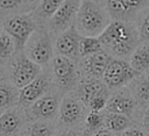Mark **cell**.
<instances>
[{"label": "cell", "mask_w": 149, "mask_h": 136, "mask_svg": "<svg viewBox=\"0 0 149 136\" xmlns=\"http://www.w3.org/2000/svg\"><path fill=\"white\" fill-rule=\"evenodd\" d=\"M98 38L106 52L123 59L129 57L141 42L134 21L122 20H112Z\"/></svg>", "instance_id": "1"}, {"label": "cell", "mask_w": 149, "mask_h": 136, "mask_svg": "<svg viewBox=\"0 0 149 136\" xmlns=\"http://www.w3.org/2000/svg\"><path fill=\"white\" fill-rule=\"evenodd\" d=\"M112 21L104 3L97 0H81L74 27L81 36L98 37Z\"/></svg>", "instance_id": "2"}, {"label": "cell", "mask_w": 149, "mask_h": 136, "mask_svg": "<svg viewBox=\"0 0 149 136\" xmlns=\"http://www.w3.org/2000/svg\"><path fill=\"white\" fill-rule=\"evenodd\" d=\"M2 28L14 40L16 52H19L23 51L28 40L37 29V22L31 13L14 14L5 19Z\"/></svg>", "instance_id": "3"}, {"label": "cell", "mask_w": 149, "mask_h": 136, "mask_svg": "<svg viewBox=\"0 0 149 136\" xmlns=\"http://www.w3.org/2000/svg\"><path fill=\"white\" fill-rule=\"evenodd\" d=\"M23 52L29 59L40 66L47 65L54 58V44L50 31L42 28L36 29L28 40Z\"/></svg>", "instance_id": "4"}, {"label": "cell", "mask_w": 149, "mask_h": 136, "mask_svg": "<svg viewBox=\"0 0 149 136\" xmlns=\"http://www.w3.org/2000/svg\"><path fill=\"white\" fill-rule=\"evenodd\" d=\"M140 73H137L123 58H112L104 74L102 81L109 91H115L129 85Z\"/></svg>", "instance_id": "5"}, {"label": "cell", "mask_w": 149, "mask_h": 136, "mask_svg": "<svg viewBox=\"0 0 149 136\" xmlns=\"http://www.w3.org/2000/svg\"><path fill=\"white\" fill-rule=\"evenodd\" d=\"M78 66L76 60L57 55L51 59V81L63 91L73 90L78 83Z\"/></svg>", "instance_id": "6"}, {"label": "cell", "mask_w": 149, "mask_h": 136, "mask_svg": "<svg viewBox=\"0 0 149 136\" xmlns=\"http://www.w3.org/2000/svg\"><path fill=\"white\" fill-rule=\"evenodd\" d=\"M41 67L42 66L29 59L23 51L15 52V56L12 58L9 64L10 83L15 87L22 88L41 73Z\"/></svg>", "instance_id": "7"}, {"label": "cell", "mask_w": 149, "mask_h": 136, "mask_svg": "<svg viewBox=\"0 0 149 136\" xmlns=\"http://www.w3.org/2000/svg\"><path fill=\"white\" fill-rule=\"evenodd\" d=\"M104 6L112 20L134 21L137 13L149 6V0H104Z\"/></svg>", "instance_id": "8"}, {"label": "cell", "mask_w": 149, "mask_h": 136, "mask_svg": "<svg viewBox=\"0 0 149 136\" xmlns=\"http://www.w3.org/2000/svg\"><path fill=\"white\" fill-rule=\"evenodd\" d=\"M80 2L81 0H65L55 12V14L49 19V31L52 34H61L74 24Z\"/></svg>", "instance_id": "9"}, {"label": "cell", "mask_w": 149, "mask_h": 136, "mask_svg": "<svg viewBox=\"0 0 149 136\" xmlns=\"http://www.w3.org/2000/svg\"><path fill=\"white\" fill-rule=\"evenodd\" d=\"M86 108L87 107L73 93L64 95L61 100L58 110L59 120L64 126L69 128L71 126H77L84 120Z\"/></svg>", "instance_id": "10"}, {"label": "cell", "mask_w": 149, "mask_h": 136, "mask_svg": "<svg viewBox=\"0 0 149 136\" xmlns=\"http://www.w3.org/2000/svg\"><path fill=\"white\" fill-rule=\"evenodd\" d=\"M73 94L87 107L88 102L97 96H109V90L104 84L102 80L92 78V77H83L78 80L76 86L73 87Z\"/></svg>", "instance_id": "11"}, {"label": "cell", "mask_w": 149, "mask_h": 136, "mask_svg": "<svg viewBox=\"0 0 149 136\" xmlns=\"http://www.w3.org/2000/svg\"><path fill=\"white\" fill-rule=\"evenodd\" d=\"M80 37L81 35L78 33L74 24H72L66 30L58 34L55 42V49L57 53L61 56L71 58L73 60H77L79 58L78 46H79Z\"/></svg>", "instance_id": "12"}, {"label": "cell", "mask_w": 149, "mask_h": 136, "mask_svg": "<svg viewBox=\"0 0 149 136\" xmlns=\"http://www.w3.org/2000/svg\"><path fill=\"white\" fill-rule=\"evenodd\" d=\"M51 79L45 74H38L33 81L20 88L19 91V105L28 106L33 105L37 99L48 93Z\"/></svg>", "instance_id": "13"}, {"label": "cell", "mask_w": 149, "mask_h": 136, "mask_svg": "<svg viewBox=\"0 0 149 136\" xmlns=\"http://www.w3.org/2000/svg\"><path fill=\"white\" fill-rule=\"evenodd\" d=\"M112 58L113 57L108 52L101 50L97 53L81 57L79 62V69L83 76L100 79L102 78V74Z\"/></svg>", "instance_id": "14"}, {"label": "cell", "mask_w": 149, "mask_h": 136, "mask_svg": "<svg viewBox=\"0 0 149 136\" xmlns=\"http://www.w3.org/2000/svg\"><path fill=\"white\" fill-rule=\"evenodd\" d=\"M61 98L54 93H45L31 105V115L37 120L50 121L58 114Z\"/></svg>", "instance_id": "15"}, {"label": "cell", "mask_w": 149, "mask_h": 136, "mask_svg": "<svg viewBox=\"0 0 149 136\" xmlns=\"http://www.w3.org/2000/svg\"><path fill=\"white\" fill-rule=\"evenodd\" d=\"M136 106L137 103L134 96L132 95L130 91L121 90L109 95L105 109L107 110V113H116V114H122L130 117L134 114Z\"/></svg>", "instance_id": "16"}, {"label": "cell", "mask_w": 149, "mask_h": 136, "mask_svg": "<svg viewBox=\"0 0 149 136\" xmlns=\"http://www.w3.org/2000/svg\"><path fill=\"white\" fill-rule=\"evenodd\" d=\"M23 126V114L19 108H8L0 115V136L15 135Z\"/></svg>", "instance_id": "17"}, {"label": "cell", "mask_w": 149, "mask_h": 136, "mask_svg": "<svg viewBox=\"0 0 149 136\" xmlns=\"http://www.w3.org/2000/svg\"><path fill=\"white\" fill-rule=\"evenodd\" d=\"M130 93L140 106L149 105V71L140 73L130 84Z\"/></svg>", "instance_id": "18"}, {"label": "cell", "mask_w": 149, "mask_h": 136, "mask_svg": "<svg viewBox=\"0 0 149 136\" xmlns=\"http://www.w3.org/2000/svg\"><path fill=\"white\" fill-rule=\"evenodd\" d=\"M130 66L137 73L149 71V42H140L134 51L128 57Z\"/></svg>", "instance_id": "19"}, {"label": "cell", "mask_w": 149, "mask_h": 136, "mask_svg": "<svg viewBox=\"0 0 149 136\" xmlns=\"http://www.w3.org/2000/svg\"><path fill=\"white\" fill-rule=\"evenodd\" d=\"M64 1L65 0H41L40 3L30 13L33 14V17L35 19L37 24L49 21V19L55 14V12Z\"/></svg>", "instance_id": "20"}, {"label": "cell", "mask_w": 149, "mask_h": 136, "mask_svg": "<svg viewBox=\"0 0 149 136\" xmlns=\"http://www.w3.org/2000/svg\"><path fill=\"white\" fill-rule=\"evenodd\" d=\"M132 126V120L129 116L116 114V113H106L104 115V127L113 133H122Z\"/></svg>", "instance_id": "21"}, {"label": "cell", "mask_w": 149, "mask_h": 136, "mask_svg": "<svg viewBox=\"0 0 149 136\" xmlns=\"http://www.w3.org/2000/svg\"><path fill=\"white\" fill-rule=\"evenodd\" d=\"M19 105V88L13 84L0 83V109H8Z\"/></svg>", "instance_id": "22"}, {"label": "cell", "mask_w": 149, "mask_h": 136, "mask_svg": "<svg viewBox=\"0 0 149 136\" xmlns=\"http://www.w3.org/2000/svg\"><path fill=\"white\" fill-rule=\"evenodd\" d=\"M101 50H104V48L98 37H93V36H81L80 37L79 46H78L79 58L97 53Z\"/></svg>", "instance_id": "23"}, {"label": "cell", "mask_w": 149, "mask_h": 136, "mask_svg": "<svg viewBox=\"0 0 149 136\" xmlns=\"http://www.w3.org/2000/svg\"><path fill=\"white\" fill-rule=\"evenodd\" d=\"M36 0H0V12L15 13L17 10H34Z\"/></svg>", "instance_id": "24"}, {"label": "cell", "mask_w": 149, "mask_h": 136, "mask_svg": "<svg viewBox=\"0 0 149 136\" xmlns=\"http://www.w3.org/2000/svg\"><path fill=\"white\" fill-rule=\"evenodd\" d=\"M141 42H149V6L141 9L134 20Z\"/></svg>", "instance_id": "25"}, {"label": "cell", "mask_w": 149, "mask_h": 136, "mask_svg": "<svg viewBox=\"0 0 149 136\" xmlns=\"http://www.w3.org/2000/svg\"><path fill=\"white\" fill-rule=\"evenodd\" d=\"M55 130L48 121L36 120L26 127L24 136H54Z\"/></svg>", "instance_id": "26"}, {"label": "cell", "mask_w": 149, "mask_h": 136, "mask_svg": "<svg viewBox=\"0 0 149 136\" xmlns=\"http://www.w3.org/2000/svg\"><path fill=\"white\" fill-rule=\"evenodd\" d=\"M84 123H85V131L88 135H91L101 127H104V115L101 114V112L90 110L85 116Z\"/></svg>", "instance_id": "27"}, {"label": "cell", "mask_w": 149, "mask_h": 136, "mask_svg": "<svg viewBox=\"0 0 149 136\" xmlns=\"http://www.w3.org/2000/svg\"><path fill=\"white\" fill-rule=\"evenodd\" d=\"M16 52L14 40L5 31L0 33V60H5Z\"/></svg>", "instance_id": "28"}, {"label": "cell", "mask_w": 149, "mask_h": 136, "mask_svg": "<svg viewBox=\"0 0 149 136\" xmlns=\"http://www.w3.org/2000/svg\"><path fill=\"white\" fill-rule=\"evenodd\" d=\"M108 98L109 96H97V98H93L88 102L87 108L90 110H92V112H101L102 109H105Z\"/></svg>", "instance_id": "29"}, {"label": "cell", "mask_w": 149, "mask_h": 136, "mask_svg": "<svg viewBox=\"0 0 149 136\" xmlns=\"http://www.w3.org/2000/svg\"><path fill=\"white\" fill-rule=\"evenodd\" d=\"M121 136H147V133L139 127L130 126L129 128H127L121 133Z\"/></svg>", "instance_id": "30"}, {"label": "cell", "mask_w": 149, "mask_h": 136, "mask_svg": "<svg viewBox=\"0 0 149 136\" xmlns=\"http://www.w3.org/2000/svg\"><path fill=\"white\" fill-rule=\"evenodd\" d=\"M54 136H90V135L85 130L78 131V130H72V129H65V130H61L58 133H55Z\"/></svg>", "instance_id": "31"}, {"label": "cell", "mask_w": 149, "mask_h": 136, "mask_svg": "<svg viewBox=\"0 0 149 136\" xmlns=\"http://www.w3.org/2000/svg\"><path fill=\"white\" fill-rule=\"evenodd\" d=\"M141 123H142L143 130L147 134H149V105L144 107V110L141 115Z\"/></svg>", "instance_id": "32"}, {"label": "cell", "mask_w": 149, "mask_h": 136, "mask_svg": "<svg viewBox=\"0 0 149 136\" xmlns=\"http://www.w3.org/2000/svg\"><path fill=\"white\" fill-rule=\"evenodd\" d=\"M90 136H116V135H115V133L108 130L107 128L101 127L100 129H98L97 131H94L93 134H91Z\"/></svg>", "instance_id": "33"}, {"label": "cell", "mask_w": 149, "mask_h": 136, "mask_svg": "<svg viewBox=\"0 0 149 136\" xmlns=\"http://www.w3.org/2000/svg\"><path fill=\"white\" fill-rule=\"evenodd\" d=\"M2 112H3V110H2V109H0V115L2 114Z\"/></svg>", "instance_id": "34"}, {"label": "cell", "mask_w": 149, "mask_h": 136, "mask_svg": "<svg viewBox=\"0 0 149 136\" xmlns=\"http://www.w3.org/2000/svg\"><path fill=\"white\" fill-rule=\"evenodd\" d=\"M0 79H1V71H0Z\"/></svg>", "instance_id": "35"}, {"label": "cell", "mask_w": 149, "mask_h": 136, "mask_svg": "<svg viewBox=\"0 0 149 136\" xmlns=\"http://www.w3.org/2000/svg\"><path fill=\"white\" fill-rule=\"evenodd\" d=\"M0 33H1V31H0Z\"/></svg>", "instance_id": "36"}]
</instances>
